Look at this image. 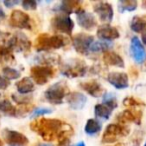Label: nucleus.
<instances>
[{"label":"nucleus","instance_id":"17","mask_svg":"<svg viewBox=\"0 0 146 146\" xmlns=\"http://www.w3.org/2000/svg\"><path fill=\"white\" fill-rule=\"evenodd\" d=\"M82 88L87 92L88 94H90L93 97H99L102 94L104 93V89L101 86V84L97 81H87V82H83V83L80 84Z\"/></svg>","mask_w":146,"mask_h":146},{"label":"nucleus","instance_id":"20","mask_svg":"<svg viewBox=\"0 0 146 146\" xmlns=\"http://www.w3.org/2000/svg\"><path fill=\"white\" fill-rule=\"evenodd\" d=\"M16 87L19 93L21 94L30 93V92H32L34 90V82H33V80L31 78L25 77L17 82Z\"/></svg>","mask_w":146,"mask_h":146},{"label":"nucleus","instance_id":"24","mask_svg":"<svg viewBox=\"0 0 146 146\" xmlns=\"http://www.w3.org/2000/svg\"><path fill=\"white\" fill-rule=\"evenodd\" d=\"M94 112L96 117L102 118V119H108L111 115V109L104 104H97L94 107Z\"/></svg>","mask_w":146,"mask_h":146},{"label":"nucleus","instance_id":"13","mask_svg":"<svg viewBox=\"0 0 146 146\" xmlns=\"http://www.w3.org/2000/svg\"><path fill=\"white\" fill-rule=\"evenodd\" d=\"M94 11L103 22H110L113 19V8L107 2H98L94 5Z\"/></svg>","mask_w":146,"mask_h":146},{"label":"nucleus","instance_id":"4","mask_svg":"<svg viewBox=\"0 0 146 146\" xmlns=\"http://www.w3.org/2000/svg\"><path fill=\"white\" fill-rule=\"evenodd\" d=\"M30 71L31 78L35 83L39 84V85H44L54 75V70L50 66H45V65L34 66L31 68Z\"/></svg>","mask_w":146,"mask_h":146},{"label":"nucleus","instance_id":"5","mask_svg":"<svg viewBox=\"0 0 146 146\" xmlns=\"http://www.w3.org/2000/svg\"><path fill=\"white\" fill-rule=\"evenodd\" d=\"M128 129L120 124H110L106 127L103 134L102 141L106 143H113L120 136H125L128 134Z\"/></svg>","mask_w":146,"mask_h":146},{"label":"nucleus","instance_id":"16","mask_svg":"<svg viewBox=\"0 0 146 146\" xmlns=\"http://www.w3.org/2000/svg\"><path fill=\"white\" fill-rule=\"evenodd\" d=\"M97 36L102 41H112L114 39H117L119 37V32L115 27H112L110 25H105L98 29Z\"/></svg>","mask_w":146,"mask_h":146},{"label":"nucleus","instance_id":"38","mask_svg":"<svg viewBox=\"0 0 146 146\" xmlns=\"http://www.w3.org/2000/svg\"><path fill=\"white\" fill-rule=\"evenodd\" d=\"M142 41L146 45V30H144L143 33H142Z\"/></svg>","mask_w":146,"mask_h":146},{"label":"nucleus","instance_id":"28","mask_svg":"<svg viewBox=\"0 0 146 146\" xmlns=\"http://www.w3.org/2000/svg\"><path fill=\"white\" fill-rule=\"evenodd\" d=\"M103 104L107 106L108 108H110L111 110L115 109V108L117 107V100H116V97L111 93L104 94Z\"/></svg>","mask_w":146,"mask_h":146},{"label":"nucleus","instance_id":"26","mask_svg":"<svg viewBox=\"0 0 146 146\" xmlns=\"http://www.w3.org/2000/svg\"><path fill=\"white\" fill-rule=\"evenodd\" d=\"M111 46V44L107 42V41H94L93 43L91 44L89 48V51L91 52H101V51H106L107 52V49Z\"/></svg>","mask_w":146,"mask_h":146},{"label":"nucleus","instance_id":"10","mask_svg":"<svg viewBox=\"0 0 146 146\" xmlns=\"http://www.w3.org/2000/svg\"><path fill=\"white\" fill-rule=\"evenodd\" d=\"M10 24L11 26L20 29H30V18L28 14L24 13L21 10H14L10 15Z\"/></svg>","mask_w":146,"mask_h":146},{"label":"nucleus","instance_id":"1","mask_svg":"<svg viewBox=\"0 0 146 146\" xmlns=\"http://www.w3.org/2000/svg\"><path fill=\"white\" fill-rule=\"evenodd\" d=\"M31 130L35 131L46 141L68 138L72 134V129L69 125L63 123L59 119H46L41 118L30 124Z\"/></svg>","mask_w":146,"mask_h":146},{"label":"nucleus","instance_id":"23","mask_svg":"<svg viewBox=\"0 0 146 146\" xmlns=\"http://www.w3.org/2000/svg\"><path fill=\"white\" fill-rule=\"evenodd\" d=\"M130 27L134 32H143L146 28V20L140 16H135L131 20Z\"/></svg>","mask_w":146,"mask_h":146},{"label":"nucleus","instance_id":"15","mask_svg":"<svg viewBox=\"0 0 146 146\" xmlns=\"http://www.w3.org/2000/svg\"><path fill=\"white\" fill-rule=\"evenodd\" d=\"M66 100L67 103L69 104V106L72 109L78 110L84 107L86 101H87V98L80 92H73V93H70L67 95Z\"/></svg>","mask_w":146,"mask_h":146},{"label":"nucleus","instance_id":"6","mask_svg":"<svg viewBox=\"0 0 146 146\" xmlns=\"http://www.w3.org/2000/svg\"><path fill=\"white\" fill-rule=\"evenodd\" d=\"M51 25L52 28L55 31H58L61 33H66V34H71L73 28H74V23L72 19L66 15H57L51 20Z\"/></svg>","mask_w":146,"mask_h":146},{"label":"nucleus","instance_id":"36","mask_svg":"<svg viewBox=\"0 0 146 146\" xmlns=\"http://www.w3.org/2000/svg\"><path fill=\"white\" fill-rule=\"evenodd\" d=\"M4 5L5 6H7V7H12V6H14V5H17L19 3V1H4Z\"/></svg>","mask_w":146,"mask_h":146},{"label":"nucleus","instance_id":"34","mask_svg":"<svg viewBox=\"0 0 146 146\" xmlns=\"http://www.w3.org/2000/svg\"><path fill=\"white\" fill-rule=\"evenodd\" d=\"M124 105L126 106H138V105H141V104H139V102L137 101L136 99H134L133 97H127L124 99L123 101Z\"/></svg>","mask_w":146,"mask_h":146},{"label":"nucleus","instance_id":"19","mask_svg":"<svg viewBox=\"0 0 146 146\" xmlns=\"http://www.w3.org/2000/svg\"><path fill=\"white\" fill-rule=\"evenodd\" d=\"M103 60L105 62V64L111 65V66H116L123 68L124 67V61L121 58L120 55H118L117 53L112 52V51H107L104 53Z\"/></svg>","mask_w":146,"mask_h":146},{"label":"nucleus","instance_id":"21","mask_svg":"<svg viewBox=\"0 0 146 146\" xmlns=\"http://www.w3.org/2000/svg\"><path fill=\"white\" fill-rule=\"evenodd\" d=\"M60 10L66 13H78L82 10L81 2L79 1H63L60 4Z\"/></svg>","mask_w":146,"mask_h":146},{"label":"nucleus","instance_id":"18","mask_svg":"<svg viewBox=\"0 0 146 146\" xmlns=\"http://www.w3.org/2000/svg\"><path fill=\"white\" fill-rule=\"evenodd\" d=\"M63 74L69 77H76V76H83L85 74V67L81 62L73 63V64H66L65 69L63 70Z\"/></svg>","mask_w":146,"mask_h":146},{"label":"nucleus","instance_id":"29","mask_svg":"<svg viewBox=\"0 0 146 146\" xmlns=\"http://www.w3.org/2000/svg\"><path fill=\"white\" fill-rule=\"evenodd\" d=\"M3 76L7 80L18 79L20 77V72L13 68H10V67H5L3 68Z\"/></svg>","mask_w":146,"mask_h":146},{"label":"nucleus","instance_id":"12","mask_svg":"<svg viewBox=\"0 0 146 146\" xmlns=\"http://www.w3.org/2000/svg\"><path fill=\"white\" fill-rule=\"evenodd\" d=\"M107 80L117 89H125L129 85L127 74L123 72H110L107 76Z\"/></svg>","mask_w":146,"mask_h":146},{"label":"nucleus","instance_id":"35","mask_svg":"<svg viewBox=\"0 0 146 146\" xmlns=\"http://www.w3.org/2000/svg\"><path fill=\"white\" fill-rule=\"evenodd\" d=\"M9 80H7L6 78L2 77V76L0 75V89H6L7 86L9 85Z\"/></svg>","mask_w":146,"mask_h":146},{"label":"nucleus","instance_id":"39","mask_svg":"<svg viewBox=\"0 0 146 146\" xmlns=\"http://www.w3.org/2000/svg\"><path fill=\"white\" fill-rule=\"evenodd\" d=\"M74 146H85V144H84L83 141H81V142H79V143H77L76 145H74Z\"/></svg>","mask_w":146,"mask_h":146},{"label":"nucleus","instance_id":"8","mask_svg":"<svg viewBox=\"0 0 146 146\" xmlns=\"http://www.w3.org/2000/svg\"><path fill=\"white\" fill-rule=\"evenodd\" d=\"M130 53L136 63L141 64L146 60V50L137 36H134L130 43Z\"/></svg>","mask_w":146,"mask_h":146},{"label":"nucleus","instance_id":"30","mask_svg":"<svg viewBox=\"0 0 146 146\" xmlns=\"http://www.w3.org/2000/svg\"><path fill=\"white\" fill-rule=\"evenodd\" d=\"M0 58H1V60L7 61V62H10L13 60L11 49L8 46H0Z\"/></svg>","mask_w":146,"mask_h":146},{"label":"nucleus","instance_id":"33","mask_svg":"<svg viewBox=\"0 0 146 146\" xmlns=\"http://www.w3.org/2000/svg\"><path fill=\"white\" fill-rule=\"evenodd\" d=\"M22 6L27 10H34V9H36L37 3L35 1H32V0H26V1L22 2Z\"/></svg>","mask_w":146,"mask_h":146},{"label":"nucleus","instance_id":"14","mask_svg":"<svg viewBox=\"0 0 146 146\" xmlns=\"http://www.w3.org/2000/svg\"><path fill=\"white\" fill-rule=\"evenodd\" d=\"M77 21L82 28L86 30H91L96 26L95 17L89 12H86L84 10H81L77 13Z\"/></svg>","mask_w":146,"mask_h":146},{"label":"nucleus","instance_id":"42","mask_svg":"<svg viewBox=\"0 0 146 146\" xmlns=\"http://www.w3.org/2000/svg\"><path fill=\"white\" fill-rule=\"evenodd\" d=\"M0 146H1V140H0Z\"/></svg>","mask_w":146,"mask_h":146},{"label":"nucleus","instance_id":"41","mask_svg":"<svg viewBox=\"0 0 146 146\" xmlns=\"http://www.w3.org/2000/svg\"><path fill=\"white\" fill-rule=\"evenodd\" d=\"M116 146H125V145H124V144H122V143H120V144H117Z\"/></svg>","mask_w":146,"mask_h":146},{"label":"nucleus","instance_id":"44","mask_svg":"<svg viewBox=\"0 0 146 146\" xmlns=\"http://www.w3.org/2000/svg\"><path fill=\"white\" fill-rule=\"evenodd\" d=\"M144 4H146V2H144Z\"/></svg>","mask_w":146,"mask_h":146},{"label":"nucleus","instance_id":"32","mask_svg":"<svg viewBox=\"0 0 146 146\" xmlns=\"http://www.w3.org/2000/svg\"><path fill=\"white\" fill-rule=\"evenodd\" d=\"M51 111H52V109H50V108H37V109H35L34 111L32 112V114H31V118L44 115V114L51 113Z\"/></svg>","mask_w":146,"mask_h":146},{"label":"nucleus","instance_id":"40","mask_svg":"<svg viewBox=\"0 0 146 146\" xmlns=\"http://www.w3.org/2000/svg\"><path fill=\"white\" fill-rule=\"evenodd\" d=\"M36 146H53L52 144H38Z\"/></svg>","mask_w":146,"mask_h":146},{"label":"nucleus","instance_id":"27","mask_svg":"<svg viewBox=\"0 0 146 146\" xmlns=\"http://www.w3.org/2000/svg\"><path fill=\"white\" fill-rule=\"evenodd\" d=\"M137 2L136 1H132V0H124V1H120L118 3L120 12H124V11H134L137 8Z\"/></svg>","mask_w":146,"mask_h":146},{"label":"nucleus","instance_id":"31","mask_svg":"<svg viewBox=\"0 0 146 146\" xmlns=\"http://www.w3.org/2000/svg\"><path fill=\"white\" fill-rule=\"evenodd\" d=\"M121 118L123 119V121H129V122L134 121L137 123V120H138V122L140 123V118L141 117H137V113L136 112L131 111V110H126L121 115Z\"/></svg>","mask_w":146,"mask_h":146},{"label":"nucleus","instance_id":"3","mask_svg":"<svg viewBox=\"0 0 146 146\" xmlns=\"http://www.w3.org/2000/svg\"><path fill=\"white\" fill-rule=\"evenodd\" d=\"M68 93V87L66 83L63 81L57 82V83L51 85L48 89L45 91L44 96L47 101L53 104H61L63 102L64 97Z\"/></svg>","mask_w":146,"mask_h":146},{"label":"nucleus","instance_id":"2","mask_svg":"<svg viewBox=\"0 0 146 146\" xmlns=\"http://www.w3.org/2000/svg\"><path fill=\"white\" fill-rule=\"evenodd\" d=\"M66 43V39L61 35L49 36L48 34H41L36 39L35 47L37 50H50V49L61 48L65 46Z\"/></svg>","mask_w":146,"mask_h":146},{"label":"nucleus","instance_id":"9","mask_svg":"<svg viewBox=\"0 0 146 146\" xmlns=\"http://www.w3.org/2000/svg\"><path fill=\"white\" fill-rule=\"evenodd\" d=\"M2 135L5 142L11 146H23L28 144L27 137L20 132L10 129H4L2 132Z\"/></svg>","mask_w":146,"mask_h":146},{"label":"nucleus","instance_id":"43","mask_svg":"<svg viewBox=\"0 0 146 146\" xmlns=\"http://www.w3.org/2000/svg\"><path fill=\"white\" fill-rule=\"evenodd\" d=\"M144 146H146V142H145V144H144Z\"/></svg>","mask_w":146,"mask_h":146},{"label":"nucleus","instance_id":"11","mask_svg":"<svg viewBox=\"0 0 146 146\" xmlns=\"http://www.w3.org/2000/svg\"><path fill=\"white\" fill-rule=\"evenodd\" d=\"M30 46H31L30 41L28 40V38L25 35L21 34V33L14 35L8 42V47L11 50L25 51V50H28L30 48Z\"/></svg>","mask_w":146,"mask_h":146},{"label":"nucleus","instance_id":"22","mask_svg":"<svg viewBox=\"0 0 146 146\" xmlns=\"http://www.w3.org/2000/svg\"><path fill=\"white\" fill-rule=\"evenodd\" d=\"M102 128V125L97 119H89L86 122L85 125V132L88 135H95L99 133Z\"/></svg>","mask_w":146,"mask_h":146},{"label":"nucleus","instance_id":"7","mask_svg":"<svg viewBox=\"0 0 146 146\" xmlns=\"http://www.w3.org/2000/svg\"><path fill=\"white\" fill-rule=\"evenodd\" d=\"M93 42V37L91 35L84 34V33L77 34L73 37V46L80 54H87L89 52L90 46Z\"/></svg>","mask_w":146,"mask_h":146},{"label":"nucleus","instance_id":"37","mask_svg":"<svg viewBox=\"0 0 146 146\" xmlns=\"http://www.w3.org/2000/svg\"><path fill=\"white\" fill-rule=\"evenodd\" d=\"M4 18H5V13H4V11H3L2 9L0 8V21L3 20Z\"/></svg>","mask_w":146,"mask_h":146},{"label":"nucleus","instance_id":"25","mask_svg":"<svg viewBox=\"0 0 146 146\" xmlns=\"http://www.w3.org/2000/svg\"><path fill=\"white\" fill-rule=\"evenodd\" d=\"M0 112H3L7 115L14 116L16 115V108L8 100H2L0 101Z\"/></svg>","mask_w":146,"mask_h":146}]
</instances>
